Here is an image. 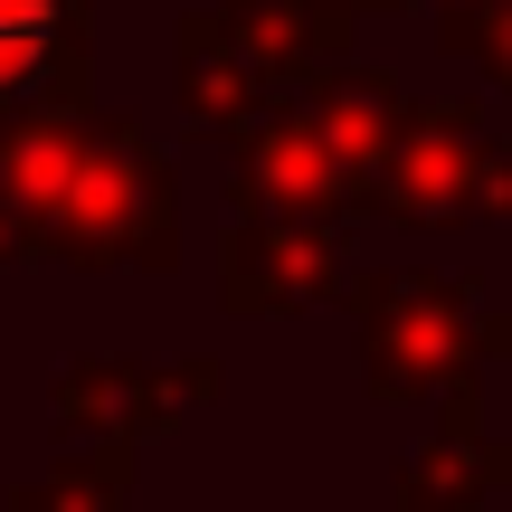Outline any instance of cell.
Returning <instances> with one entry per match:
<instances>
[{"label":"cell","mask_w":512,"mask_h":512,"mask_svg":"<svg viewBox=\"0 0 512 512\" xmlns=\"http://www.w3.org/2000/svg\"><path fill=\"white\" fill-rule=\"evenodd\" d=\"M86 133H95V105H86V38H76L29 95L0 105V266H48Z\"/></svg>","instance_id":"2"},{"label":"cell","mask_w":512,"mask_h":512,"mask_svg":"<svg viewBox=\"0 0 512 512\" xmlns=\"http://www.w3.org/2000/svg\"><path fill=\"white\" fill-rule=\"evenodd\" d=\"M181 256V190H171V162L152 152V133L133 114H95L86 162H76V190L57 209V247L48 266L105 275V266H171Z\"/></svg>","instance_id":"1"},{"label":"cell","mask_w":512,"mask_h":512,"mask_svg":"<svg viewBox=\"0 0 512 512\" xmlns=\"http://www.w3.org/2000/svg\"><path fill=\"white\" fill-rule=\"evenodd\" d=\"M133 494V456L124 446H76V456H57L38 484H19L0 512H124Z\"/></svg>","instance_id":"7"},{"label":"cell","mask_w":512,"mask_h":512,"mask_svg":"<svg viewBox=\"0 0 512 512\" xmlns=\"http://www.w3.org/2000/svg\"><path fill=\"white\" fill-rule=\"evenodd\" d=\"M238 200L247 209H313L323 200V152L304 133H266L247 152V171H238Z\"/></svg>","instance_id":"8"},{"label":"cell","mask_w":512,"mask_h":512,"mask_svg":"<svg viewBox=\"0 0 512 512\" xmlns=\"http://www.w3.org/2000/svg\"><path fill=\"white\" fill-rule=\"evenodd\" d=\"M200 399H219V370L209 361H190V370H152V361H67L48 380V408H57V427H76V437H95V446H124L133 456V437H162L181 408H200Z\"/></svg>","instance_id":"3"},{"label":"cell","mask_w":512,"mask_h":512,"mask_svg":"<svg viewBox=\"0 0 512 512\" xmlns=\"http://www.w3.org/2000/svg\"><path fill=\"white\" fill-rule=\"evenodd\" d=\"M181 105L200 114L209 133L247 124V114L266 105V67H256V48H247L238 29H228L219 10L181 19Z\"/></svg>","instance_id":"4"},{"label":"cell","mask_w":512,"mask_h":512,"mask_svg":"<svg viewBox=\"0 0 512 512\" xmlns=\"http://www.w3.org/2000/svg\"><path fill=\"white\" fill-rule=\"evenodd\" d=\"M323 275H332L323 238L247 228V238L228 247V304H238V313H285V304H304V294H323Z\"/></svg>","instance_id":"5"},{"label":"cell","mask_w":512,"mask_h":512,"mask_svg":"<svg viewBox=\"0 0 512 512\" xmlns=\"http://www.w3.org/2000/svg\"><path fill=\"white\" fill-rule=\"evenodd\" d=\"M86 38V0H0V105L29 95Z\"/></svg>","instance_id":"6"}]
</instances>
